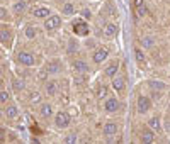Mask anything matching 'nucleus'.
Segmentation results:
<instances>
[{"mask_svg":"<svg viewBox=\"0 0 170 144\" xmlns=\"http://www.w3.org/2000/svg\"><path fill=\"white\" fill-rule=\"evenodd\" d=\"M55 124H56V127H60V129L68 127V124H70V115H68L67 112H58L56 117H55Z\"/></svg>","mask_w":170,"mask_h":144,"instance_id":"obj_1","label":"nucleus"},{"mask_svg":"<svg viewBox=\"0 0 170 144\" xmlns=\"http://www.w3.org/2000/svg\"><path fill=\"white\" fill-rule=\"evenodd\" d=\"M152 109V102H150V98H146L145 95L138 97V112L140 114H145V112H148Z\"/></svg>","mask_w":170,"mask_h":144,"instance_id":"obj_2","label":"nucleus"},{"mask_svg":"<svg viewBox=\"0 0 170 144\" xmlns=\"http://www.w3.org/2000/svg\"><path fill=\"white\" fill-rule=\"evenodd\" d=\"M17 59L21 65H26V66H33L34 65V56L31 53H19Z\"/></svg>","mask_w":170,"mask_h":144,"instance_id":"obj_3","label":"nucleus"},{"mask_svg":"<svg viewBox=\"0 0 170 144\" xmlns=\"http://www.w3.org/2000/svg\"><path fill=\"white\" fill-rule=\"evenodd\" d=\"M60 24H61V19H60L58 15H51V17L46 19L44 27H46L48 31H51V29H56V27H60Z\"/></svg>","mask_w":170,"mask_h":144,"instance_id":"obj_4","label":"nucleus"},{"mask_svg":"<svg viewBox=\"0 0 170 144\" xmlns=\"http://www.w3.org/2000/svg\"><path fill=\"white\" fill-rule=\"evenodd\" d=\"M73 32L78 34V36H87V34H89V27H87V24H85V22L77 20V22L73 24Z\"/></svg>","mask_w":170,"mask_h":144,"instance_id":"obj_5","label":"nucleus"},{"mask_svg":"<svg viewBox=\"0 0 170 144\" xmlns=\"http://www.w3.org/2000/svg\"><path fill=\"white\" fill-rule=\"evenodd\" d=\"M49 14H51V12H49V9H46V7H36L33 10V15L37 17V19H44V17H48Z\"/></svg>","mask_w":170,"mask_h":144,"instance_id":"obj_6","label":"nucleus"},{"mask_svg":"<svg viewBox=\"0 0 170 144\" xmlns=\"http://www.w3.org/2000/svg\"><path fill=\"white\" fill-rule=\"evenodd\" d=\"M116 132H118V126H116L114 122H107L104 126V136H114Z\"/></svg>","mask_w":170,"mask_h":144,"instance_id":"obj_7","label":"nucleus"},{"mask_svg":"<svg viewBox=\"0 0 170 144\" xmlns=\"http://www.w3.org/2000/svg\"><path fill=\"white\" fill-rule=\"evenodd\" d=\"M107 56H109L107 49H99V51L94 54V61H95V63H102L104 59L107 58Z\"/></svg>","mask_w":170,"mask_h":144,"instance_id":"obj_8","label":"nucleus"},{"mask_svg":"<svg viewBox=\"0 0 170 144\" xmlns=\"http://www.w3.org/2000/svg\"><path fill=\"white\" fill-rule=\"evenodd\" d=\"M119 109V102L116 98H109L107 102H106V110L107 112H116Z\"/></svg>","mask_w":170,"mask_h":144,"instance_id":"obj_9","label":"nucleus"},{"mask_svg":"<svg viewBox=\"0 0 170 144\" xmlns=\"http://www.w3.org/2000/svg\"><path fill=\"white\" fill-rule=\"evenodd\" d=\"M153 139H155V136H153L152 131H145V132L141 134V142L150 144V142H153Z\"/></svg>","mask_w":170,"mask_h":144,"instance_id":"obj_10","label":"nucleus"},{"mask_svg":"<svg viewBox=\"0 0 170 144\" xmlns=\"http://www.w3.org/2000/svg\"><path fill=\"white\" fill-rule=\"evenodd\" d=\"M26 2H24V0H21V2H17V4L14 5V7H12V10H14V14H22L24 10H26Z\"/></svg>","mask_w":170,"mask_h":144,"instance_id":"obj_11","label":"nucleus"},{"mask_svg":"<svg viewBox=\"0 0 170 144\" xmlns=\"http://www.w3.org/2000/svg\"><path fill=\"white\" fill-rule=\"evenodd\" d=\"M116 32H118V27L114 26V24H107V26L104 27V34H106V36H116Z\"/></svg>","mask_w":170,"mask_h":144,"instance_id":"obj_12","label":"nucleus"},{"mask_svg":"<svg viewBox=\"0 0 170 144\" xmlns=\"http://www.w3.org/2000/svg\"><path fill=\"white\" fill-rule=\"evenodd\" d=\"M112 87H114V88L118 90V92L124 90V80H122L121 76H119V78H114V80H112Z\"/></svg>","mask_w":170,"mask_h":144,"instance_id":"obj_13","label":"nucleus"},{"mask_svg":"<svg viewBox=\"0 0 170 144\" xmlns=\"http://www.w3.org/2000/svg\"><path fill=\"white\" fill-rule=\"evenodd\" d=\"M51 114H53V107L49 104H44L41 107V115L43 117H51Z\"/></svg>","mask_w":170,"mask_h":144,"instance_id":"obj_14","label":"nucleus"},{"mask_svg":"<svg viewBox=\"0 0 170 144\" xmlns=\"http://www.w3.org/2000/svg\"><path fill=\"white\" fill-rule=\"evenodd\" d=\"M73 68H75L77 71H87V70H89V65L85 63V61H75V63H73Z\"/></svg>","mask_w":170,"mask_h":144,"instance_id":"obj_15","label":"nucleus"},{"mask_svg":"<svg viewBox=\"0 0 170 144\" xmlns=\"http://www.w3.org/2000/svg\"><path fill=\"white\" fill-rule=\"evenodd\" d=\"M150 88H153V90H165V83H163V81L152 80V81H150Z\"/></svg>","mask_w":170,"mask_h":144,"instance_id":"obj_16","label":"nucleus"},{"mask_svg":"<svg viewBox=\"0 0 170 144\" xmlns=\"http://www.w3.org/2000/svg\"><path fill=\"white\" fill-rule=\"evenodd\" d=\"M5 115H7L9 119H14L15 115H17V107H14V105L7 107V109H5Z\"/></svg>","mask_w":170,"mask_h":144,"instance_id":"obj_17","label":"nucleus"},{"mask_svg":"<svg viewBox=\"0 0 170 144\" xmlns=\"http://www.w3.org/2000/svg\"><path fill=\"white\" fill-rule=\"evenodd\" d=\"M46 93H48V95H55L56 93V83L55 81H49L48 85H46Z\"/></svg>","mask_w":170,"mask_h":144,"instance_id":"obj_18","label":"nucleus"},{"mask_svg":"<svg viewBox=\"0 0 170 144\" xmlns=\"http://www.w3.org/2000/svg\"><path fill=\"white\" fill-rule=\"evenodd\" d=\"M116 73H118V65H116V63H112L111 66H109L107 70H106V75H107V76H114Z\"/></svg>","mask_w":170,"mask_h":144,"instance_id":"obj_19","label":"nucleus"},{"mask_svg":"<svg viewBox=\"0 0 170 144\" xmlns=\"http://www.w3.org/2000/svg\"><path fill=\"white\" fill-rule=\"evenodd\" d=\"M148 126L152 127V129H160V120L156 117H152L150 120H148Z\"/></svg>","mask_w":170,"mask_h":144,"instance_id":"obj_20","label":"nucleus"},{"mask_svg":"<svg viewBox=\"0 0 170 144\" xmlns=\"http://www.w3.org/2000/svg\"><path fill=\"white\" fill-rule=\"evenodd\" d=\"M75 51H78L77 41H70V42H68V53H70V54H73Z\"/></svg>","mask_w":170,"mask_h":144,"instance_id":"obj_21","label":"nucleus"},{"mask_svg":"<svg viewBox=\"0 0 170 144\" xmlns=\"http://www.w3.org/2000/svg\"><path fill=\"white\" fill-rule=\"evenodd\" d=\"M141 46H143V48H152V46H153V39H152V37H143V39H141Z\"/></svg>","mask_w":170,"mask_h":144,"instance_id":"obj_22","label":"nucleus"},{"mask_svg":"<svg viewBox=\"0 0 170 144\" xmlns=\"http://www.w3.org/2000/svg\"><path fill=\"white\" fill-rule=\"evenodd\" d=\"M14 88L17 90V92H21V90L26 88V83H24L22 80H15V81H14Z\"/></svg>","mask_w":170,"mask_h":144,"instance_id":"obj_23","label":"nucleus"},{"mask_svg":"<svg viewBox=\"0 0 170 144\" xmlns=\"http://www.w3.org/2000/svg\"><path fill=\"white\" fill-rule=\"evenodd\" d=\"M0 39H2V42H9V41H10V32L4 29L2 34H0Z\"/></svg>","mask_w":170,"mask_h":144,"instance_id":"obj_24","label":"nucleus"},{"mask_svg":"<svg viewBox=\"0 0 170 144\" xmlns=\"http://www.w3.org/2000/svg\"><path fill=\"white\" fill-rule=\"evenodd\" d=\"M63 14H65V15H71V14H73V5H71V4H65V7H63Z\"/></svg>","mask_w":170,"mask_h":144,"instance_id":"obj_25","label":"nucleus"},{"mask_svg":"<svg viewBox=\"0 0 170 144\" xmlns=\"http://www.w3.org/2000/svg\"><path fill=\"white\" fill-rule=\"evenodd\" d=\"M31 102H33V104H39V102H41V95H39V93H36V92L31 93Z\"/></svg>","mask_w":170,"mask_h":144,"instance_id":"obj_26","label":"nucleus"},{"mask_svg":"<svg viewBox=\"0 0 170 144\" xmlns=\"http://www.w3.org/2000/svg\"><path fill=\"white\" fill-rule=\"evenodd\" d=\"M26 36L29 37V39H33V37L36 36V29H34V27H27V29H26Z\"/></svg>","mask_w":170,"mask_h":144,"instance_id":"obj_27","label":"nucleus"},{"mask_svg":"<svg viewBox=\"0 0 170 144\" xmlns=\"http://www.w3.org/2000/svg\"><path fill=\"white\" fill-rule=\"evenodd\" d=\"M65 142H67V144L77 142V136H75V134H70V136H67V137H65Z\"/></svg>","mask_w":170,"mask_h":144,"instance_id":"obj_28","label":"nucleus"},{"mask_svg":"<svg viewBox=\"0 0 170 144\" xmlns=\"http://www.w3.org/2000/svg\"><path fill=\"white\" fill-rule=\"evenodd\" d=\"M134 54H136V59L138 61H145V54L141 49H134Z\"/></svg>","mask_w":170,"mask_h":144,"instance_id":"obj_29","label":"nucleus"},{"mask_svg":"<svg viewBox=\"0 0 170 144\" xmlns=\"http://www.w3.org/2000/svg\"><path fill=\"white\" fill-rule=\"evenodd\" d=\"M104 95H107V88H106V87H100L99 92H97V97H99V98H102Z\"/></svg>","mask_w":170,"mask_h":144,"instance_id":"obj_30","label":"nucleus"},{"mask_svg":"<svg viewBox=\"0 0 170 144\" xmlns=\"http://www.w3.org/2000/svg\"><path fill=\"white\" fill-rule=\"evenodd\" d=\"M0 100H2V102H7V100H9V92H2V93H0Z\"/></svg>","mask_w":170,"mask_h":144,"instance_id":"obj_31","label":"nucleus"},{"mask_svg":"<svg viewBox=\"0 0 170 144\" xmlns=\"http://www.w3.org/2000/svg\"><path fill=\"white\" fill-rule=\"evenodd\" d=\"M138 15H140V17L146 15V9H145V7H138Z\"/></svg>","mask_w":170,"mask_h":144,"instance_id":"obj_32","label":"nucleus"},{"mask_svg":"<svg viewBox=\"0 0 170 144\" xmlns=\"http://www.w3.org/2000/svg\"><path fill=\"white\" fill-rule=\"evenodd\" d=\"M48 71H49V73H56V71H58V68H56V65H53V66H51V65H49V66H48Z\"/></svg>","mask_w":170,"mask_h":144,"instance_id":"obj_33","label":"nucleus"},{"mask_svg":"<svg viewBox=\"0 0 170 144\" xmlns=\"http://www.w3.org/2000/svg\"><path fill=\"white\" fill-rule=\"evenodd\" d=\"M82 15H83L85 19H90V15H92V14H90V10H87V9H85V10L82 12Z\"/></svg>","mask_w":170,"mask_h":144,"instance_id":"obj_34","label":"nucleus"},{"mask_svg":"<svg viewBox=\"0 0 170 144\" xmlns=\"http://www.w3.org/2000/svg\"><path fill=\"white\" fill-rule=\"evenodd\" d=\"M143 2L145 0H134V5H136V7H143Z\"/></svg>","mask_w":170,"mask_h":144,"instance_id":"obj_35","label":"nucleus"},{"mask_svg":"<svg viewBox=\"0 0 170 144\" xmlns=\"http://www.w3.org/2000/svg\"><path fill=\"white\" fill-rule=\"evenodd\" d=\"M39 78H41V80H44V78H46V71H44V70L39 71Z\"/></svg>","mask_w":170,"mask_h":144,"instance_id":"obj_36","label":"nucleus"},{"mask_svg":"<svg viewBox=\"0 0 170 144\" xmlns=\"http://www.w3.org/2000/svg\"><path fill=\"white\" fill-rule=\"evenodd\" d=\"M165 129L170 132V119H167V120H165Z\"/></svg>","mask_w":170,"mask_h":144,"instance_id":"obj_37","label":"nucleus"}]
</instances>
